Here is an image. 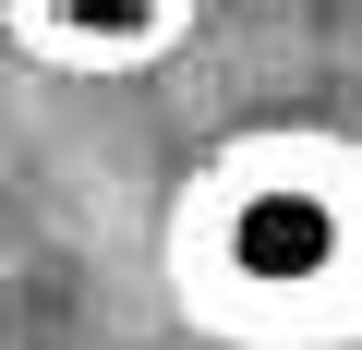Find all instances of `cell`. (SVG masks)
Segmentation results:
<instances>
[{
  "mask_svg": "<svg viewBox=\"0 0 362 350\" xmlns=\"http://www.w3.org/2000/svg\"><path fill=\"white\" fill-rule=\"evenodd\" d=\"M169 278L242 350H314L362 326V157L338 133H242L181 182Z\"/></svg>",
  "mask_w": 362,
  "mask_h": 350,
  "instance_id": "6da1fadb",
  "label": "cell"
},
{
  "mask_svg": "<svg viewBox=\"0 0 362 350\" xmlns=\"http://www.w3.org/2000/svg\"><path fill=\"white\" fill-rule=\"evenodd\" d=\"M194 0H13V37L37 61H73V73H121V61H157L181 37Z\"/></svg>",
  "mask_w": 362,
  "mask_h": 350,
  "instance_id": "7a4b0ae2",
  "label": "cell"
}]
</instances>
